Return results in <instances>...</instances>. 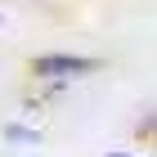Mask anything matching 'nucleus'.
<instances>
[{"label":"nucleus","mask_w":157,"mask_h":157,"mask_svg":"<svg viewBox=\"0 0 157 157\" xmlns=\"http://www.w3.org/2000/svg\"><path fill=\"white\" fill-rule=\"evenodd\" d=\"M108 157H126V153H108Z\"/></svg>","instance_id":"f03ea898"},{"label":"nucleus","mask_w":157,"mask_h":157,"mask_svg":"<svg viewBox=\"0 0 157 157\" xmlns=\"http://www.w3.org/2000/svg\"><path fill=\"white\" fill-rule=\"evenodd\" d=\"M103 63L99 59H85V54H40L32 63L36 76H85V72H99Z\"/></svg>","instance_id":"f257e3e1"},{"label":"nucleus","mask_w":157,"mask_h":157,"mask_svg":"<svg viewBox=\"0 0 157 157\" xmlns=\"http://www.w3.org/2000/svg\"><path fill=\"white\" fill-rule=\"evenodd\" d=\"M153 130H157V126H153Z\"/></svg>","instance_id":"7ed1b4c3"}]
</instances>
